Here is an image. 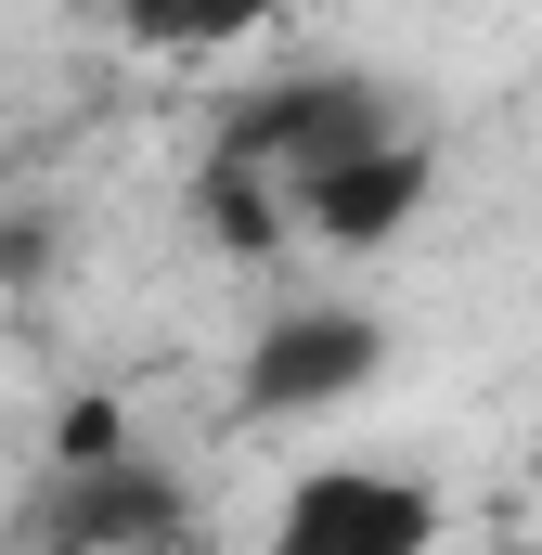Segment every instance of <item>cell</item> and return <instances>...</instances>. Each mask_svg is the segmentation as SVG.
<instances>
[{"label":"cell","mask_w":542,"mask_h":555,"mask_svg":"<svg viewBox=\"0 0 542 555\" xmlns=\"http://www.w3.org/2000/svg\"><path fill=\"white\" fill-rule=\"evenodd\" d=\"M401 130V104L375 91V78H336V65H310V78H271L246 91L220 142H207V168H194V207H207V233L220 246H297V207H310V181L323 168H349L362 142Z\"/></svg>","instance_id":"cell-1"},{"label":"cell","mask_w":542,"mask_h":555,"mask_svg":"<svg viewBox=\"0 0 542 555\" xmlns=\"http://www.w3.org/2000/svg\"><path fill=\"white\" fill-rule=\"evenodd\" d=\"M439 543V491L413 465H310L271 504L259 555H426Z\"/></svg>","instance_id":"cell-2"},{"label":"cell","mask_w":542,"mask_h":555,"mask_svg":"<svg viewBox=\"0 0 542 555\" xmlns=\"http://www.w3.org/2000/svg\"><path fill=\"white\" fill-rule=\"evenodd\" d=\"M375 362H388L375 310H271V336L246 349V414H323L375 388Z\"/></svg>","instance_id":"cell-3"},{"label":"cell","mask_w":542,"mask_h":555,"mask_svg":"<svg viewBox=\"0 0 542 555\" xmlns=\"http://www.w3.org/2000/svg\"><path fill=\"white\" fill-rule=\"evenodd\" d=\"M426 194H439V142H426V130L401 117L388 142H362L349 168H323V181H310L297 233H310V246H401Z\"/></svg>","instance_id":"cell-4"},{"label":"cell","mask_w":542,"mask_h":555,"mask_svg":"<svg viewBox=\"0 0 542 555\" xmlns=\"http://www.w3.org/2000/svg\"><path fill=\"white\" fill-rule=\"evenodd\" d=\"M168 530H181V491L142 452H104V465H65L39 555H168Z\"/></svg>","instance_id":"cell-5"},{"label":"cell","mask_w":542,"mask_h":555,"mask_svg":"<svg viewBox=\"0 0 542 555\" xmlns=\"http://www.w3.org/2000/svg\"><path fill=\"white\" fill-rule=\"evenodd\" d=\"M271 0H130V39H168V52H207V39H246Z\"/></svg>","instance_id":"cell-6"}]
</instances>
